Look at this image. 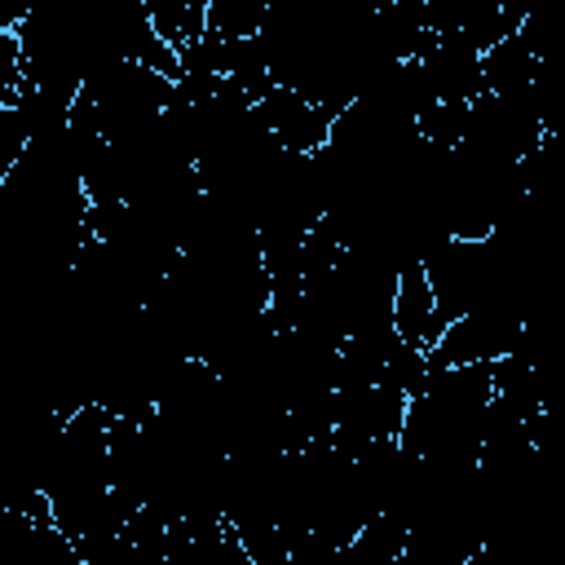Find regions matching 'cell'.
Returning <instances> with one entry per match:
<instances>
[{
    "mask_svg": "<svg viewBox=\"0 0 565 565\" xmlns=\"http://www.w3.org/2000/svg\"><path fill=\"white\" fill-rule=\"evenodd\" d=\"M525 340V313L508 300H490L468 309L463 318L446 322L441 340L428 349L433 366H468V362H494Z\"/></svg>",
    "mask_w": 565,
    "mask_h": 565,
    "instance_id": "obj_1",
    "label": "cell"
},
{
    "mask_svg": "<svg viewBox=\"0 0 565 565\" xmlns=\"http://www.w3.org/2000/svg\"><path fill=\"white\" fill-rule=\"evenodd\" d=\"M256 119L291 150V154H318L327 141H331V124H335V110L318 106L313 97L287 88V84H274L260 102H256Z\"/></svg>",
    "mask_w": 565,
    "mask_h": 565,
    "instance_id": "obj_2",
    "label": "cell"
},
{
    "mask_svg": "<svg viewBox=\"0 0 565 565\" xmlns=\"http://www.w3.org/2000/svg\"><path fill=\"white\" fill-rule=\"evenodd\" d=\"M393 331L419 349H433L446 331V318L437 309V291L428 282L424 260L397 269V291H393Z\"/></svg>",
    "mask_w": 565,
    "mask_h": 565,
    "instance_id": "obj_3",
    "label": "cell"
}]
</instances>
